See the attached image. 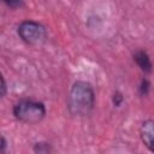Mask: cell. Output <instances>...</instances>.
Here are the masks:
<instances>
[{"instance_id":"8","label":"cell","mask_w":154,"mask_h":154,"mask_svg":"<svg viewBox=\"0 0 154 154\" xmlns=\"http://www.w3.org/2000/svg\"><path fill=\"white\" fill-rule=\"evenodd\" d=\"M148 88H149V83H148V81L147 79H143L142 81V83H141V93H142V95H146L147 94V91H148Z\"/></svg>"},{"instance_id":"2","label":"cell","mask_w":154,"mask_h":154,"mask_svg":"<svg viewBox=\"0 0 154 154\" xmlns=\"http://www.w3.org/2000/svg\"><path fill=\"white\" fill-rule=\"evenodd\" d=\"M14 117L26 124H36L46 116V107L42 102L34 100H19L13 106Z\"/></svg>"},{"instance_id":"5","label":"cell","mask_w":154,"mask_h":154,"mask_svg":"<svg viewBox=\"0 0 154 154\" xmlns=\"http://www.w3.org/2000/svg\"><path fill=\"white\" fill-rule=\"evenodd\" d=\"M134 59L142 71H144V72L152 71V61L149 59V55L144 51H137L134 54Z\"/></svg>"},{"instance_id":"4","label":"cell","mask_w":154,"mask_h":154,"mask_svg":"<svg viewBox=\"0 0 154 154\" xmlns=\"http://www.w3.org/2000/svg\"><path fill=\"white\" fill-rule=\"evenodd\" d=\"M140 136L142 142L146 144V147L154 152V122L153 120H146L142 123L140 129Z\"/></svg>"},{"instance_id":"1","label":"cell","mask_w":154,"mask_h":154,"mask_svg":"<svg viewBox=\"0 0 154 154\" xmlns=\"http://www.w3.org/2000/svg\"><path fill=\"white\" fill-rule=\"evenodd\" d=\"M95 102V94L91 85L84 81H77L69 94V109L73 116H88Z\"/></svg>"},{"instance_id":"10","label":"cell","mask_w":154,"mask_h":154,"mask_svg":"<svg viewBox=\"0 0 154 154\" xmlns=\"http://www.w3.org/2000/svg\"><path fill=\"white\" fill-rule=\"evenodd\" d=\"M6 150V140L5 137H1V152L4 153Z\"/></svg>"},{"instance_id":"7","label":"cell","mask_w":154,"mask_h":154,"mask_svg":"<svg viewBox=\"0 0 154 154\" xmlns=\"http://www.w3.org/2000/svg\"><path fill=\"white\" fill-rule=\"evenodd\" d=\"M8 7L11 8H17V7H20L24 2V0H2Z\"/></svg>"},{"instance_id":"3","label":"cell","mask_w":154,"mask_h":154,"mask_svg":"<svg viewBox=\"0 0 154 154\" xmlns=\"http://www.w3.org/2000/svg\"><path fill=\"white\" fill-rule=\"evenodd\" d=\"M19 37L29 45H38L47 37L46 28L35 20H24L18 26Z\"/></svg>"},{"instance_id":"6","label":"cell","mask_w":154,"mask_h":154,"mask_svg":"<svg viewBox=\"0 0 154 154\" xmlns=\"http://www.w3.org/2000/svg\"><path fill=\"white\" fill-rule=\"evenodd\" d=\"M34 150H35L36 153H49V152H52L53 149H52V147L49 146V143L38 142V143H36V144H35Z\"/></svg>"},{"instance_id":"9","label":"cell","mask_w":154,"mask_h":154,"mask_svg":"<svg viewBox=\"0 0 154 154\" xmlns=\"http://www.w3.org/2000/svg\"><path fill=\"white\" fill-rule=\"evenodd\" d=\"M6 95V83H5V79L4 77L1 78V96H5Z\"/></svg>"}]
</instances>
